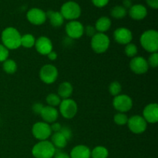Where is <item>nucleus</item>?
Returning <instances> with one entry per match:
<instances>
[{"mask_svg":"<svg viewBox=\"0 0 158 158\" xmlns=\"http://www.w3.org/2000/svg\"><path fill=\"white\" fill-rule=\"evenodd\" d=\"M21 36L22 35L15 28L7 27L2 32V43L9 50L16 49L21 46Z\"/></svg>","mask_w":158,"mask_h":158,"instance_id":"f257e3e1","label":"nucleus"},{"mask_svg":"<svg viewBox=\"0 0 158 158\" xmlns=\"http://www.w3.org/2000/svg\"><path fill=\"white\" fill-rule=\"evenodd\" d=\"M142 47L148 52H157L158 50V32L154 29L143 32L140 38Z\"/></svg>","mask_w":158,"mask_h":158,"instance_id":"f03ea898","label":"nucleus"},{"mask_svg":"<svg viewBox=\"0 0 158 158\" xmlns=\"http://www.w3.org/2000/svg\"><path fill=\"white\" fill-rule=\"evenodd\" d=\"M56 148L51 141L41 140L33 146L32 154L35 158H52L56 152Z\"/></svg>","mask_w":158,"mask_h":158,"instance_id":"7ed1b4c3","label":"nucleus"},{"mask_svg":"<svg viewBox=\"0 0 158 158\" xmlns=\"http://www.w3.org/2000/svg\"><path fill=\"white\" fill-rule=\"evenodd\" d=\"M110 40L105 33L97 32L93 37H91L90 46L93 50L97 53H103L110 47Z\"/></svg>","mask_w":158,"mask_h":158,"instance_id":"20e7f679","label":"nucleus"},{"mask_svg":"<svg viewBox=\"0 0 158 158\" xmlns=\"http://www.w3.org/2000/svg\"><path fill=\"white\" fill-rule=\"evenodd\" d=\"M60 13L62 14L64 19L76 20L81 15V9L78 3L73 1H69L65 2L62 6Z\"/></svg>","mask_w":158,"mask_h":158,"instance_id":"39448f33","label":"nucleus"},{"mask_svg":"<svg viewBox=\"0 0 158 158\" xmlns=\"http://www.w3.org/2000/svg\"><path fill=\"white\" fill-rule=\"evenodd\" d=\"M60 106V113L62 117L66 119H72L77 115L78 106L75 100L70 98L61 100Z\"/></svg>","mask_w":158,"mask_h":158,"instance_id":"423d86ee","label":"nucleus"},{"mask_svg":"<svg viewBox=\"0 0 158 158\" xmlns=\"http://www.w3.org/2000/svg\"><path fill=\"white\" fill-rule=\"evenodd\" d=\"M40 78L46 84H52L58 78V69L54 65L46 64L40 69Z\"/></svg>","mask_w":158,"mask_h":158,"instance_id":"0eeeda50","label":"nucleus"},{"mask_svg":"<svg viewBox=\"0 0 158 158\" xmlns=\"http://www.w3.org/2000/svg\"><path fill=\"white\" fill-rule=\"evenodd\" d=\"M32 134L40 141L46 140L52 135V130L49 123L46 122H37L32 126Z\"/></svg>","mask_w":158,"mask_h":158,"instance_id":"6e6552de","label":"nucleus"},{"mask_svg":"<svg viewBox=\"0 0 158 158\" xmlns=\"http://www.w3.org/2000/svg\"><path fill=\"white\" fill-rule=\"evenodd\" d=\"M113 106L116 110L119 113L128 112L133 107V100L128 95L126 94H120L114 97L113 100Z\"/></svg>","mask_w":158,"mask_h":158,"instance_id":"1a4fd4ad","label":"nucleus"},{"mask_svg":"<svg viewBox=\"0 0 158 158\" xmlns=\"http://www.w3.org/2000/svg\"><path fill=\"white\" fill-rule=\"evenodd\" d=\"M127 126L130 131L136 134H140L144 132L148 127V123L142 116L134 115L128 118Z\"/></svg>","mask_w":158,"mask_h":158,"instance_id":"9d476101","label":"nucleus"},{"mask_svg":"<svg viewBox=\"0 0 158 158\" xmlns=\"http://www.w3.org/2000/svg\"><path fill=\"white\" fill-rule=\"evenodd\" d=\"M65 29L68 36L72 40H78L84 34V26L80 22L77 20L69 22Z\"/></svg>","mask_w":158,"mask_h":158,"instance_id":"9b49d317","label":"nucleus"},{"mask_svg":"<svg viewBox=\"0 0 158 158\" xmlns=\"http://www.w3.org/2000/svg\"><path fill=\"white\" fill-rule=\"evenodd\" d=\"M130 68L134 73L142 75L146 73L149 69L148 60L142 56H135L130 62Z\"/></svg>","mask_w":158,"mask_h":158,"instance_id":"f8f14e48","label":"nucleus"},{"mask_svg":"<svg viewBox=\"0 0 158 158\" xmlns=\"http://www.w3.org/2000/svg\"><path fill=\"white\" fill-rule=\"evenodd\" d=\"M26 18L28 21L35 26L43 25L46 20V14L42 9L38 8H32L29 9L26 13Z\"/></svg>","mask_w":158,"mask_h":158,"instance_id":"ddd939ff","label":"nucleus"},{"mask_svg":"<svg viewBox=\"0 0 158 158\" xmlns=\"http://www.w3.org/2000/svg\"><path fill=\"white\" fill-rule=\"evenodd\" d=\"M114 40L118 44L125 45L131 43L133 40V34L129 29L125 27H120L114 32Z\"/></svg>","mask_w":158,"mask_h":158,"instance_id":"4468645a","label":"nucleus"},{"mask_svg":"<svg viewBox=\"0 0 158 158\" xmlns=\"http://www.w3.org/2000/svg\"><path fill=\"white\" fill-rule=\"evenodd\" d=\"M35 48L37 52L43 56H46L49 52L52 50V43L50 39L48 38L47 36L39 37L37 40H35Z\"/></svg>","mask_w":158,"mask_h":158,"instance_id":"2eb2a0df","label":"nucleus"},{"mask_svg":"<svg viewBox=\"0 0 158 158\" xmlns=\"http://www.w3.org/2000/svg\"><path fill=\"white\" fill-rule=\"evenodd\" d=\"M147 123H156L158 121V105L156 103H149L143 110V116Z\"/></svg>","mask_w":158,"mask_h":158,"instance_id":"dca6fc26","label":"nucleus"},{"mask_svg":"<svg viewBox=\"0 0 158 158\" xmlns=\"http://www.w3.org/2000/svg\"><path fill=\"white\" fill-rule=\"evenodd\" d=\"M42 118L44 122L47 123H52L56 121L59 117V111L56 107L50 106H44L41 113H40Z\"/></svg>","mask_w":158,"mask_h":158,"instance_id":"f3484780","label":"nucleus"},{"mask_svg":"<svg viewBox=\"0 0 158 158\" xmlns=\"http://www.w3.org/2000/svg\"><path fill=\"white\" fill-rule=\"evenodd\" d=\"M129 15L133 19L142 20L148 15V9L143 5H134L130 8Z\"/></svg>","mask_w":158,"mask_h":158,"instance_id":"a211bd4d","label":"nucleus"},{"mask_svg":"<svg viewBox=\"0 0 158 158\" xmlns=\"http://www.w3.org/2000/svg\"><path fill=\"white\" fill-rule=\"evenodd\" d=\"M70 158H90L91 151L86 145H77L70 151Z\"/></svg>","mask_w":158,"mask_h":158,"instance_id":"6ab92c4d","label":"nucleus"},{"mask_svg":"<svg viewBox=\"0 0 158 158\" xmlns=\"http://www.w3.org/2000/svg\"><path fill=\"white\" fill-rule=\"evenodd\" d=\"M51 143L53 144L56 149L62 150L66 148L68 143V140L62 133L56 132L54 133L51 137Z\"/></svg>","mask_w":158,"mask_h":158,"instance_id":"aec40b11","label":"nucleus"},{"mask_svg":"<svg viewBox=\"0 0 158 158\" xmlns=\"http://www.w3.org/2000/svg\"><path fill=\"white\" fill-rule=\"evenodd\" d=\"M46 17L49 18L50 24L53 27H60L64 23V18L63 17L60 12L49 10L46 12Z\"/></svg>","mask_w":158,"mask_h":158,"instance_id":"412c9836","label":"nucleus"},{"mask_svg":"<svg viewBox=\"0 0 158 158\" xmlns=\"http://www.w3.org/2000/svg\"><path fill=\"white\" fill-rule=\"evenodd\" d=\"M73 87L69 82H63L58 87V95L60 98L68 99L72 96Z\"/></svg>","mask_w":158,"mask_h":158,"instance_id":"4be33fe9","label":"nucleus"},{"mask_svg":"<svg viewBox=\"0 0 158 158\" xmlns=\"http://www.w3.org/2000/svg\"><path fill=\"white\" fill-rule=\"evenodd\" d=\"M111 26V20L106 16H102L97 19L95 24V29L98 32L104 33L109 30Z\"/></svg>","mask_w":158,"mask_h":158,"instance_id":"5701e85b","label":"nucleus"},{"mask_svg":"<svg viewBox=\"0 0 158 158\" xmlns=\"http://www.w3.org/2000/svg\"><path fill=\"white\" fill-rule=\"evenodd\" d=\"M108 156L109 151L103 146H97L91 151L92 158H107Z\"/></svg>","mask_w":158,"mask_h":158,"instance_id":"b1692460","label":"nucleus"},{"mask_svg":"<svg viewBox=\"0 0 158 158\" xmlns=\"http://www.w3.org/2000/svg\"><path fill=\"white\" fill-rule=\"evenodd\" d=\"M2 69L7 74H14L17 70V63L12 59H7L2 63Z\"/></svg>","mask_w":158,"mask_h":158,"instance_id":"393cba45","label":"nucleus"},{"mask_svg":"<svg viewBox=\"0 0 158 158\" xmlns=\"http://www.w3.org/2000/svg\"><path fill=\"white\" fill-rule=\"evenodd\" d=\"M35 39L32 34H24L21 36V46L29 49L35 46Z\"/></svg>","mask_w":158,"mask_h":158,"instance_id":"a878e982","label":"nucleus"},{"mask_svg":"<svg viewBox=\"0 0 158 158\" xmlns=\"http://www.w3.org/2000/svg\"><path fill=\"white\" fill-rule=\"evenodd\" d=\"M110 14L114 18L120 19H123L126 16L127 9H125L123 6H114V7L112 8V9H111Z\"/></svg>","mask_w":158,"mask_h":158,"instance_id":"bb28decb","label":"nucleus"},{"mask_svg":"<svg viewBox=\"0 0 158 158\" xmlns=\"http://www.w3.org/2000/svg\"><path fill=\"white\" fill-rule=\"evenodd\" d=\"M46 100L48 106H53V107L59 106L60 104V103H61V98L59 97L58 94H49L46 97Z\"/></svg>","mask_w":158,"mask_h":158,"instance_id":"cd10ccee","label":"nucleus"},{"mask_svg":"<svg viewBox=\"0 0 158 158\" xmlns=\"http://www.w3.org/2000/svg\"><path fill=\"white\" fill-rule=\"evenodd\" d=\"M124 52L127 56L134 58V57L137 56V52H138V49H137V46L135 44H134L132 43H130L128 44H127L126 46H125Z\"/></svg>","mask_w":158,"mask_h":158,"instance_id":"c85d7f7f","label":"nucleus"},{"mask_svg":"<svg viewBox=\"0 0 158 158\" xmlns=\"http://www.w3.org/2000/svg\"><path fill=\"white\" fill-rule=\"evenodd\" d=\"M114 121L119 126H123L127 123L128 117L124 113H117L114 116Z\"/></svg>","mask_w":158,"mask_h":158,"instance_id":"c756f323","label":"nucleus"},{"mask_svg":"<svg viewBox=\"0 0 158 158\" xmlns=\"http://www.w3.org/2000/svg\"><path fill=\"white\" fill-rule=\"evenodd\" d=\"M122 90V86L119 82L114 81L110 84L109 86V92L114 97L120 95V92Z\"/></svg>","mask_w":158,"mask_h":158,"instance_id":"7c9ffc66","label":"nucleus"},{"mask_svg":"<svg viewBox=\"0 0 158 158\" xmlns=\"http://www.w3.org/2000/svg\"><path fill=\"white\" fill-rule=\"evenodd\" d=\"M148 63L149 65V67L152 68H157L158 66V53L157 52H153L151 54L148 60Z\"/></svg>","mask_w":158,"mask_h":158,"instance_id":"2f4dec72","label":"nucleus"},{"mask_svg":"<svg viewBox=\"0 0 158 158\" xmlns=\"http://www.w3.org/2000/svg\"><path fill=\"white\" fill-rule=\"evenodd\" d=\"M9 50L3 46L2 44H0V63H3L5 60H6L9 57Z\"/></svg>","mask_w":158,"mask_h":158,"instance_id":"473e14b6","label":"nucleus"},{"mask_svg":"<svg viewBox=\"0 0 158 158\" xmlns=\"http://www.w3.org/2000/svg\"><path fill=\"white\" fill-rule=\"evenodd\" d=\"M60 132L62 133L68 140L72 137V131H71V130L69 129V127H62Z\"/></svg>","mask_w":158,"mask_h":158,"instance_id":"72a5a7b5","label":"nucleus"},{"mask_svg":"<svg viewBox=\"0 0 158 158\" xmlns=\"http://www.w3.org/2000/svg\"><path fill=\"white\" fill-rule=\"evenodd\" d=\"M52 158H70V156L67 153L64 152V151H61V150L56 149V150L55 154H54Z\"/></svg>","mask_w":158,"mask_h":158,"instance_id":"f704fd0d","label":"nucleus"},{"mask_svg":"<svg viewBox=\"0 0 158 158\" xmlns=\"http://www.w3.org/2000/svg\"><path fill=\"white\" fill-rule=\"evenodd\" d=\"M84 32H86L88 36L93 37L97 33V30H96L95 27H94V26H87L86 28H84Z\"/></svg>","mask_w":158,"mask_h":158,"instance_id":"c9c22d12","label":"nucleus"},{"mask_svg":"<svg viewBox=\"0 0 158 158\" xmlns=\"http://www.w3.org/2000/svg\"><path fill=\"white\" fill-rule=\"evenodd\" d=\"M93 3L95 6L99 8L104 7L109 2V0H92Z\"/></svg>","mask_w":158,"mask_h":158,"instance_id":"e433bc0d","label":"nucleus"},{"mask_svg":"<svg viewBox=\"0 0 158 158\" xmlns=\"http://www.w3.org/2000/svg\"><path fill=\"white\" fill-rule=\"evenodd\" d=\"M43 105L40 103H35L32 105V110H33L34 113L37 114H40L43 108Z\"/></svg>","mask_w":158,"mask_h":158,"instance_id":"4c0bfd02","label":"nucleus"},{"mask_svg":"<svg viewBox=\"0 0 158 158\" xmlns=\"http://www.w3.org/2000/svg\"><path fill=\"white\" fill-rule=\"evenodd\" d=\"M62 127H63V126H62L60 123H56V122H54V123H52V124L50 125V127H51V130H52V132L53 131L54 133L60 132V131L61 130Z\"/></svg>","mask_w":158,"mask_h":158,"instance_id":"58836bf2","label":"nucleus"},{"mask_svg":"<svg viewBox=\"0 0 158 158\" xmlns=\"http://www.w3.org/2000/svg\"><path fill=\"white\" fill-rule=\"evenodd\" d=\"M147 3L152 9H157L158 8V0H147Z\"/></svg>","mask_w":158,"mask_h":158,"instance_id":"ea45409f","label":"nucleus"},{"mask_svg":"<svg viewBox=\"0 0 158 158\" xmlns=\"http://www.w3.org/2000/svg\"><path fill=\"white\" fill-rule=\"evenodd\" d=\"M46 56H47L49 60H51V61H54V60H56L57 59V53L53 50H52L50 52H49Z\"/></svg>","mask_w":158,"mask_h":158,"instance_id":"a19ab883","label":"nucleus"},{"mask_svg":"<svg viewBox=\"0 0 158 158\" xmlns=\"http://www.w3.org/2000/svg\"><path fill=\"white\" fill-rule=\"evenodd\" d=\"M123 6L126 9H130V8L132 6V2H131V0H123Z\"/></svg>","mask_w":158,"mask_h":158,"instance_id":"79ce46f5","label":"nucleus"}]
</instances>
